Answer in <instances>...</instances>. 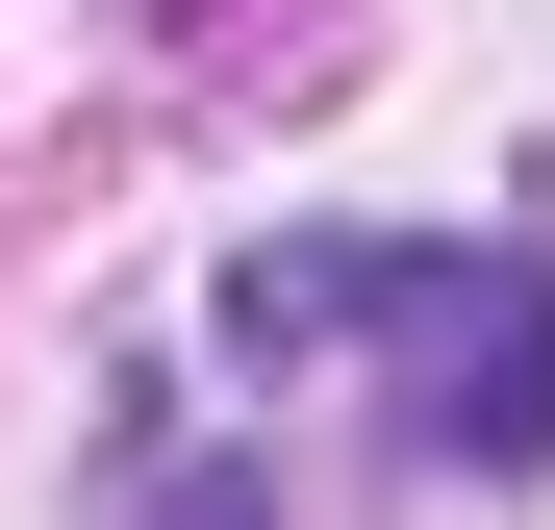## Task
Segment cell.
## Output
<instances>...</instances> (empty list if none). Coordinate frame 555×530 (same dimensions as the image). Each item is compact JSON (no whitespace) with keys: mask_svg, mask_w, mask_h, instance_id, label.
Instances as JSON below:
<instances>
[{"mask_svg":"<svg viewBox=\"0 0 555 530\" xmlns=\"http://www.w3.org/2000/svg\"><path fill=\"white\" fill-rule=\"evenodd\" d=\"M203 328L253 379L304 353H379V429L429 480H530L555 455V253H480V228H278L203 279Z\"/></svg>","mask_w":555,"mask_h":530,"instance_id":"obj_1","label":"cell"}]
</instances>
